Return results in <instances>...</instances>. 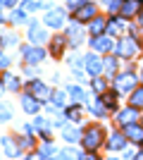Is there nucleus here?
<instances>
[{
	"label": "nucleus",
	"instance_id": "f257e3e1",
	"mask_svg": "<svg viewBox=\"0 0 143 160\" xmlns=\"http://www.w3.org/2000/svg\"><path fill=\"white\" fill-rule=\"evenodd\" d=\"M105 143V129L100 124H91L81 132V146L86 151H95V148H100Z\"/></svg>",
	"mask_w": 143,
	"mask_h": 160
},
{
	"label": "nucleus",
	"instance_id": "f03ea898",
	"mask_svg": "<svg viewBox=\"0 0 143 160\" xmlns=\"http://www.w3.org/2000/svg\"><path fill=\"white\" fill-rule=\"evenodd\" d=\"M136 88V74L134 72H122L115 77V91L117 93H129V91H134Z\"/></svg>",
	"mask_w": 143,
	"mask_h": 160
},
{
	"label": "nucleus",
	"instance_id": "7ed1b4c3",
	"mask_svg": "<svg viewBox=\"0 0 143 160\" xmlns=\"http://www.w3.org/2000/svg\"><path fill=\"white\" fill-rule=\"evenodd\" d=\"M21 58H24L26 65H38V62L45 60V50L38 48V43H36V46H24L21 48Z\"/></svg>",
	"mask_w": 143,
	"mask_h": 160
},
{
	"label": "nucleus",
	"instance_id": "20e7f679",
	"mask_svg": "<svg viewBox=\"0 0 143 160\" xmlns=\"http://www.w3.org/2000/svg\"><path fill=\"white\" fill-rule=\"evenodd\" d=\"M45 27H50V29H60L62 24H64V10L62 7H50L45 12Z\"/></svg>",
	"mask_w": 143,
	"mask_h": 160
},
{
	"label": "nucleus",
	"instance_id": "39448f33",
	"mask_svg": "<svg viewBox=\"0 0 143 160\" xmlns=\"http://www.w3.org/2000/svg\"><path fill=\"white\" fill-rule=\"evenodd\" d=\"M136 53H138V43L131 38V36L119 41V46H117V55H119V58H134Z\"/></svg>",
	"mask_w": 143,
	"mask_h": 160
},
{
	"label": "nucleus",
	"instance_id": "423d86ee",
	"mask_svg": "<svg viewBox=\"0 0 143 160\" xmlns=\"http://www.w3.org/2000/svg\"><path fill=\"white\" fill-rule=\"evenodd\" d=\"M98 14V7L93 5V2H83L81 7H76L74 10V19L76 22H91Z\"/></svg>",
	"mask_w": 143,
	"mask_h": 160
},
{
	"label": "nucleus",
	"instance_id": "0eeeda50",
	"mask_svg": "<svg viewBox=\"0 0 143 160\" xmlns=\"http://www.w3.org/2000/svg\"><path fill=\"white\" fill-rule=\"evenodd\" d=\"M83 67H86V72H88L91 77H100V72L105 69V67H102V60L98 55H93V53L83 58Z\"/></svg>",
	"mask_w": 143,
	"mask_h": 160
},
{
	"label": "nucleus",
	"instance_id": "6e6552de",
	"mask_svg": "<svg viewBox=\"0 0 143 160\" xmlns=\"http://www.w3.org/2000/svg\"><path fill=\"white\" fill-rule=\"evenodd\" d=\"M29 93H31V96H36L38 100H48L50 96H53V91H50V86H45L43 81L34 79L31 84H29Z\"/></svg>",
	"mask_w": 143,
	"mask_h": 160
},
{
	"label": "nucleus",
	"instance_id": "1a4fd4ad",
	"mask_svg": "<svg viewBox=\"0 0 143 160\" xmlns=\"http://www.w3.org/2000/svg\"><path fill=\"white\" fill-rule=\"evenodd\" d=\"M91 46L98 50V53H112V48H115V41L110 38V36H102V33H98V36H93V41H91Z\"/></svg>",
	"mask_w": 143,
	"mask_h": 160
},
{
	"label": "nucleus",
	"instance_id": "9d476101",
	"mask_svg": "<svg viewBox=\"0 0 143 160\" xmlns=\"http://www.w3.org/2000/svg\"><path fill=\"white\" fill-rule=\"evenodd\" d=\"M124 136L131 141V143H143V124H136V122H131L124 127Z\"/></svg>",
	"mask_w": 143,
	"mask_h": 160
},
{
	"label": "nucleus",
	"instance_id": "9b49d317",
	"mask_svg": "<svg viewBox=\"0 0 143 160\" xmlns=\"http://www.w3.org/2000/svg\"><path fill=\"white\" fill-rule=\"evenodd\" d=\"M138 10H141V0H122V5H119V14H122L124 19L136 17Z\"/></svg>",
	"mask_w": 143,
	"mask_h": 160
},
{
	"label": "nucleus",
	"instance_id": "f8f14e48",
	"mask_svg": "<svg viewBox=\"0 0 143 160\" xmlns=\"http://www.w3.org/2000/svg\"><path fill=\"white\" fill-rule=\"evenodd\" d=\"M138 120V108L129 105L126 110H119L117 112V122L122 124V127H126V124H131V122H136Z\"/></svg>",
	"mask_w": 143,
	"mask_h": 160
},
{
	"label": "nucleus",
	"instance_id": "ddd939ff",
	"mask_svg": "<svg viewBox=\"0 0 143 160\" xmlns=\"http://www.w3.org/2000/svg\"><path fill=\"white\" fill-rule=\"evenodd\" d=\"M67 38H69V43H72V48H79L81 41H83V29H79V24L67 27Z\"/></svg>",
	"mask_w": 143,
	"mask_h": 160
},
{
	"label": "nucleus",
	"instance_id": "4468645a",
	"mask_svg": "<svg viewBox=\"0 0 143 160\" xmlns=\"http://www.w3.org/2000/svg\"><path fill=\"white\" fill-rule=\"evenodd\" d=\"M38 103L41 100L36 98V96H31V93H26V96H21V108H24V112H29V115H36L38 112Z\"/></svg>",
	"mask_w": 143,
	"mask_h": 160
},
{
	"label": "nucleus",
	"instance_id": "2eb2a0df",
	"mask_svg": "<svg viewBox=\"0 0 143 160\" xmlns=\"http://www.w3.org/2000/svg\"><path fill=\"white\" fill-rule=\"evenodd\" d=\"M29 41H34V43L41 46V43H45V41H48V31H45V29H41L38 24H31V27H29Z\"/></svg>",
	"mask_w": 143,
	"mask_h": 160
},
{
	"label": "nucleus",
	"instance_id": "dca6fc26",
	"mask_svg": "<svg viewBox=\"0 0 143 160\" xmlns=\"http://www.w3.org/2000/svg\"><path fill=\"white\" fill-rule=\"evenodd\" d=\"M126 136H124V132H117V134H112L110 136V151H124V146H126Z\"/></svg>",
	"mask_w": 143,
	"mask_h": 160
},
{
	"label": "nucleus",
	"instance_id": "f3484780",
	"mask_svg": "<svg viewBox=\"0 0 143 160\" xmlns=\"http://www.w3.org/2000/svg\"><path fill=\"white\" fill-rule=\"evenodd\" d=\"M105 29H107V22L102 19V17H98V14H95L93 19H91V24H88V31L93 33V36H98V33H102Z\"/></svg>",
	"mask_w": 143,
	"mask_h": 160
},
{
	"label": "nucleus",
	"instance_id": "a211bd4d",
	"mask_svg": "<svg viewBox=\"0 0 143 160\" xmlns=\"http://www.w3.org/2000/svg\"><path fill=\"white\" fill-rule=\"evenodd\" d=\"M67 91H69V96H72L76 103H88V96H86V91H83L81 86H69Z\"/></svg>",
	"mask_w": 143,
	"mask_h": 160
},
{
	"label": "nucleus",
	"instance_id": "6ab92c4d",
	"mask_svg": "<svg viewBox=\"0 0 143 160\" xmlns=\"http://www.w3.org/2000/svg\"><path fill=\"white\" fill-rule=\"evenodd\" d=\"M124 22H122V17H112V19H107V31L110 33H122L124 31Z\"/></svg>",
	"mask_w": 143,
	"mask_h": 160
},
{
	"label": "nucleus",
	"instance_id": "aec40b11",
	"mask_svg": "<svg viewBox=\"0 0 143 160\" xmlns=\"http://www.w3.org/2000/svg\"><path fill=\"white\" fill-rule=\"evenodd\" d=\"M64 43H67V41H64V36H55V38L50 41V46H53L50 50H53L55 58H60V55H62V50H64Z\"/></svg>",
	"mask_w": 143,
	"mask_h": 160
},
{
	"label": "nucleus",
	"instance_id": "412c9836",
	"mask_svg": "<svg viewBox=\"0 0 143 160\" xmlns=\"http://www.w3.org/2000/svg\"><path fill=\"white\" fill-rule=\"evenodd\" d=\"M14 143H17L14 139H10V136H2V151H5V155H17V153H19Z\"/></svg>",
	"mask_w": 143,
	"mask_h": 160
},
{
	"label": "nucleus",
	"instance_id": "4be33fe9",
	"mask_svg": "<svg viewBox=\"0 0 143 160\" xmlns=\"http://www.w3.org/2000/svg\"><path fill=\"white\" fill-rule=\"evenodd\" d=\"M2 84H5L7 91H19V79H17V77H12V74H5Z\"/></svg>",
	"mask_w": 143,
	"mask_h": 160
},
{
	"label": "nucleus",
	"instance_id": "5701e85b",
	"mask_svg": "<svg viewBox=\"0 0 143 160\" xmlns=\"http://www.w3.org/2000/svg\"><path fill=\"white\" fill-rule=\"evenodd\" d=\"M91 112H93L95 115V117H102V115H105V112H107V105H105V100H95V103H93V105H91Z\"/></svg>",
	"mask_w": 143,
	"mask_h": 160
},
{
	"label": "nucleus",
	"instance_id": "b1692460",
	"mask_svg": "<svg viewBox=\"0 0 143 160\" xmlns=\"http://www.w3.org/2000/svg\"><path fill=\"white\" fill-rule=\"evenodd\" d=\"M129 105H134V108H141V105H143V86H141V88H134Z\"/></svg>",
	"mask_w": 143,
	"mask_h": 160
},
{
	"label": "nucleus",
	"instance_id": "393cba45",
	"mask_svg": "<svg viewBox=\"0 0 143 160\" xmlns=\"http://www.w3.org/2000/svg\"><path fill=\"white\" fill-rule=\"evenodd\" d=\"M67 120H72V122H79V120H81V105L67 108Z\"/></svg>",
	"mask_w": 143,
	"mask_h": 160
},
{
	"label": "nucleus",
	"instance_id": "a878e982",
	"mask_svg": "<svg viewBox=\"0 0 143 160\" xmlns=\"http://www.w3.org/2000/svg\"><path fill=\"white\" fill-rule=\"evenodd\" d=\"M62 136H64V141H69V143H74V141H79V139H81V134L76 132V129H72V127H69V129H64V132H62Z\"/></svg>",
	"mask_w": 143,
	"mask_h": 160
},
{
	"label": "nucleus",
	"instance_id": "bb28decb",
	"mask_svg": "<svg viewBox=\"0 0 143 160\" xmlns=\"http://www.w3.org/2000/svg\"><path fill=\"white\" fill-rule=\"evenodd\" d=\"M17 36H14V33H2V36H0V43H2V48H7V46H17Z\"/></svg>",
	"mask_w": 143,
	"mask_h": 160
},
{
	"label": "nucleus",
	"instance_id": "cd10ccee",
	"mask_svg": "<svg viewBox=\"0 0 143 160\" xmlns=\"http://www.w3.org/2000/svg\"><path fill=\"white\" fill-rule=\"evenodd\" d=\"M102 100H105L107 110H115V108H117V96L115 93H107V91H105V93H102Z\"/></svg>",
	"mask_w": 143,
	"mask_h": 160
},
{
	"label": "nucleus",
	"instance_id": "c85d7f7f",
	"mask_svg": "<svg viewBox=\"0 0 143 160\" xmlns=\"http://www.w3.org/2000/svg\"><path fill=\"white\" fill-rule=\"evenodd\" d=\"M38 7H41V2H34V0H24V2H21V10H24V12H26V14L36 12Z\"/></svg>",
	"mask_w": 143,
	"mask_h": 160
},
{
	"label": "nucleus",
	"instance_id": "c756f323",
	"mask_svg": "<svg viewBox=\"0 0 143 160\" xmlns=\"http://www.w3.org/2000/svg\"><path fill=\"white\" fill-rule=\"evenodd\" d=\"M102 67H105V72H107V74H115L117 72V60H115V58H107V60H102Z\"/></svg>",
	"mask_w": 143,
	"mask_h": 160
},
{
	"label": "nucleus",
	"instance_id": "7c9ffc66",
	"mask_svg": "<svg viewBox=\"0 0 143 160\" xmlns=\"http://www.w3.org/2000/svg\"><path fill=\"white\" fill-rule=\"evenodd\" d=\"M50 98H53V103L57 108H64V91H53V96H50Z\"/></svg>",
	"mask_w": 143,
	"mask_h": 160
},
{
	"label": "nucleus",
	"instance_id": "2f4dec72",
	"mask_svg": "<svg viewBox=\"0 0 143 160\" xmlns=\"http://www.w3.org/2000/svg\"><path fill=\"white\" fill-rule=\"evenodd\" d=\"M10 117H12V110H10V105L0 103V122H7Z\"/></svg>",
	"mask_w": 143,
	"mask_h": 160
},
{
	"label": "nucleus",
	"instance_id": "473e14b6",
	"mask_svg": "<svg viewBox=\"0 0 143 160\" xmlns=\"http://www.w3.org/2000/svg\"><path fill=\"white\" fill-rule=\"evenodd\" d=\"M93 88H95V93H105V88H107V84H105V81L100 79V77H95V81H93Z\"/></svg>",
	"mask_w": 143,
	"mask_h": 160
},
{
	"label": "nucleus",
	"instance_id": "72a5a7b5",
	"mask_svg": "<svg viewBox=\"0 0 143 160\" xmlns=\"http://www.w3.org/2000/svg\"><path fill=\"white\" fill-rule=\"evenodd\" d=\"M55 151H53V146H50V139H48V143H43L41 146V151H38V155L41 158H48V155H53Z\"/></svg>",
	"mask_w": 143,
	"mask_h": 160
},
{
	"label": "nucleus",
	"instance_id": "f704fd0d",
	"mask_svg": "<svg viewBox=\"0 0 143 160\" xmlns=\"http://www.w3.org/2000/svg\"><path fill=\"white\" fill-rule=\"evenodd\" d=\"M24 14H26V12L19 7V10H14V12L10 14V19H12V22H24Z\"/></svg>",
	"mask_w": 143,
	"mask_h": 160
},
{
	"label": "nucleus",
	"instance_id": "c9c22d12",
	"mask_svg": "<svg viewBox=\"0 0 143 160\" xmlns=\"http://www.w3.org/2000/svg\"><path fill=\"white\" fill-rule=\"evenodd\" d=\"M34 146V141H31V134L29 136H24V139H19V148H31Z\"/></svg>",
	"mask_w": 143,
	"mask_h": 160
},
{
	"label": "nucleus",
	"instance_id": "e433bc0d",
	"mask_svg": "<svg viewBox=\"0 0 143 160\" xmlns=\"http://www.w3.org/2000/svg\"><path fill=\"white\" fill-rule=\"evenodd\" d=\"M83 2H88V0H67V7L69 10H76V7H81Z\"/></svg>",
	"mask_w": 143,
	"mask_h": 160
},
{
	"label": "nucleus",
	"instance_id": "4c0bfd02",
	"mask_svg": "<svg viewBox=\"0 0 143 160\" xmlns=\"http://www.w3.org/2000/svg\"><path fill=\"white\" fill-rule=\"evenodd\" d=\"M0 67H10V58L2 53V48H0Z\"/></svg>",
	"mask_w": 143,
	"mask_h": 160
},
{
	"label": "nucleus",
	"instance_id": "58836bf2",
	"mask_svg": "<svg viewBox=\"0 0 143 160\" xmlns=\"http://www.w3.org/2000/svg\"><path fill=\"white\" fill-rule=\"evenodd\" d=\"M14 2H17V0H0V5H2V7H12Z\"/></svg>",
	"mask_w": 143,
	"mask_h": 160
},
{
	"label": "nucleus",
	"instance_id": "ea45409f",
	"mask_svg": "<svg viewBox=\"0 0 143 160\" xmlns=\"http://www.w3.org/2000/svg\"><path fill=\"white\" fill-rule=\"evenodd\" d=\"M72 155H74L72 151H60V158H72Z\"/></svg>",
	"mask_w": 143,
	"mask_h": 160
},
{
	"label": "nucleus",
	"instance_id": "a19ab883",
	"mask_svg": "<svg viewBox=\"0 0 143 160\" xmlns=\"http://www.w3.org/2000/svg\"><path fill=\"white\" fill-rule=\"evenodd\" d=\"M2 22H5V17H2V12H0V24H2Z\"/></svg>",
	"mask_w": 143,
	"mask_h": 160
},
{
	"label": "nucleus",
	"instance_id": "79ce46f5",
	"mask_svg": "<svg viewBox=\"0 0 143 160\" xmlns=\"http://www.w3.org/2000/svg\"><path fill=\"white\" fill-rule=\"evenodd\" d=\"M2 91H5V86H0V96H2Z\"/></svg>",
	"mask_w": 143,
	"mask_h": 160
},
{
	"label": "nucleus",
	"instance_id": "37998d69",
	"mask_svg": "<svg viewBox=\"0 0 143 160\" xmlns=\"http://www.w3.org/2000/svg\"><path fill=\"white\" fill-rule=\"evenodd\" d=\"M138 158H143V148H141V153H138Z\"/></svg>",
	"mask_w": 143,
	"mask_h": 160
},
{
	"label": "nucleus",
	"instance_id": "c03bdc74",
	"mask_svg": "<svg viewBox=\"0 0 143 160\" xmlns=\"http://www.w3.org/2000/svg\"><path fill=\"white\" fill-rule=\"evenodd\" d=\"M141 24H143V12H141Z\"/></svg>",
	"mask_w": 143,
	"mask_h": 160
},
{
	"label": "nucleus",
	"instance_id": "a18cd8bd",
	"mask_svg": "<svg viewBox=\"0 0 143 160\" xmlns=\"http://www.w3.org/2000/svg\"><path fill=\"white\" fill-rule=\"evenodd\" d=\"M141 79H143V69H141Z\"/></svg>",
	"mask_w": 143,
	"mask_h": 160
}]
</instances>
